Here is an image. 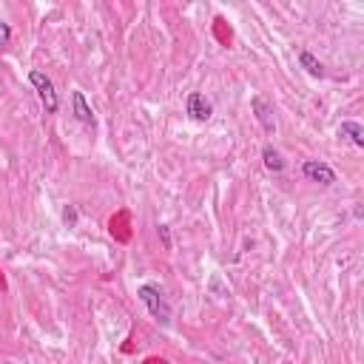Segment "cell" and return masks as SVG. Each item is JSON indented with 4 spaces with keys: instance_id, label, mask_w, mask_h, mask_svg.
Returning a JSON list of instances; mask_svg holds the SVG:
<instances>
[{
    "instance_id": "8fae6325",
    "label": "cell",
    "mask_w": 364,
    "mask_h": 364,
    "mask_svg": "<svg viewBox=\"0 0 364 364\" xmlns=\"http://www.w3.org/2000/svg\"><path fill=\"white\" fill-rule=\"evenodd\" d=\"M156 233H159V239H162V247L171 250L173 242H171V230H168V225H156Z\"/></svg>"
},
{
    "instance_id": "6da1fadb",
    "label": "cell",
    "mask_w": 364,
    "mask_h": 364,
    "mask_svg": "<svg viewBox=\"0 0 364 364\" xmlns=\"http://www.w3.org/2000/svg\"><path fill=\"white\" fill-rule=\"evenodd\" d=\"M136 299L145 304V310L151 313V318H154L156 324H162V327L171 324V301L165 299V290H162L159 284H154V282L139 284V287H136Z\"/></svg>"
},
{
    "instance_id": "5b68a950",
    "label": "cell",
    "mask_w": 364,
    "mask_h": 364,
    "mask_svg": "<svg viewBox=\"0 0 364 364\" xmlns=\"http://www.w3.org/2000/svg\"><path fill=\"white\" fill-rule=\"evenodd\" d=\"M185 114L193 119V122H208L213 117V105L210 100L202 94V91H191L185 97Z\"/></svg>"
},
{
    "instance_id": "3957f363",
    "label": "cell",
    "mask_w": 364,
    "mask_h": 364,
    "mask_svg": "<svg viewBox=\"0 0 364 364\" xmlns=\"http://www.w3.org/2000/svg\"><path fill=\"white\" fill-rule=\"evenodd\" d=\"M250 111H253L256 122L262 125V131L273 136V134H276V117H273V102H267V97H262V94H253V97H250Z\"/></svg>"
},
{
    "instance_id": "52a82bcc",
    "label": "cell",
    "mask_w": 364,
    "mask_h": 364,
    "mask_svg": "<svg viewBox=\"0 0 364 364\" xmlns=\"http://www.w3.org/2000/svg\"><path fill=\"white\" fill-rule=\"evenodd\" d=\"M262 165L270 171V173H282L284 168H287V162H284V156H282V151L273 145V142H267V145H262Z\"/></svg>"
},
{
    "instance_id": "7a4b0ae2",
    "label": "cell",
    "mask_w": 364,
    "mask_h": 364,
    "mask_svg": "<svg viewBox=\"0 0 364 364\" xmlns=\"http://www.w3.org/2000/svg\"><path fill=\"white\" fill-rule=\"evenodd\" d=\"M28 82H31V88L37 91V100H40L43 111H46V114H57V111H60V94H57L51 77H48L46 71H40V68H31V71H28Z\"/></svg>"
},
{
    "instance_id": "9c48e42d",
    "label": "cell",
    "mask_w": 364,
    "mask_h": 364,
    "mask_svg": "<svg viewBox=\"0 0 364 364\" xmlns=\"http://www.w3.org/2000/svg\"><path fill=\"white\" fill-rule=\"evenodd\" d=\"M299 65H301L310 77H316V80H321V77H324V63H321L318 57H313L307 48H301V51H299Z\"/></svg>"
},
{
    "instance_id": "7c38bea8",
    "label": "cell",
    "mask_w": 364,
    "mask_h": 364,
    "mask_svg": "<svg viewBox=\"0 0 364 364\" xmlns=\"http://www.w3.org/2000/svg\"><path fill=\"white\" fill-rule=\"evenodd\" d=\"M63 222H65L68 228L77 225V210H74V205H65V208H63Z\"/></svg>"
},
{
    "instance_id": "ba28073f",
    "label": "cell",
    "mask_w": 364,
    "mask_h": 364,
    "mask_svg": "<svg viewBox=\"0 0 364 364\" xmlns=\"http://www.w3.org/2000/svg\"><path fill=\"white\" fill-rule=\"evenodd\" d=\"M338 136H344L350 145H355V148H364V128H361V122H355V119H344L341 125H338Z\"/></svg>"
},
{
    "instance_id": "277c9868",
    "label": "cell",
    "mask_w": 364,
    "mask_h": 364,
    "mask_svg": "<svg viewBox=\"0 0 364 364\" xmlns=\"http://www.w3.org/2000/svg\"><path fill=\"white\" fill-rule=\"evenodd\" d=\"M301 173H304L307 182H316V185H324V188H330L336 182V171L321 159H304L301 162Z\"/></svg>"
},
{
    "instance_id": "30bf717a",
    "label": "cell",
    "mask_w": 364,
    "mask_h": 364,
    "mask_svg": "<svg viewBox=\"0 0 364 364\" xmlns=\"http://www.w3.org/2000/svg\"><path fill=\"white\" fill-rule=\"evenodd\" d=\"M9 43H11V26L0 17V48H6Z\"/></svg>"
},
{
    "instance_id": "8992f818",
    "label": "cell",
    "mask_w": 364,
    "mask_h": 364,
    "mask_svg": "<svg viewBox=\"0 0 364 364\" xmlns=\"http://www.w3.org/2000/svg\"><path fill=\"white\" fill-rule=\"evenodd\" d=\"M71 111H74V119L77 122L88 125L91 131L97 128V117H94V111H91V105H88V100H85L82 91H71Z\"/></svg>"
}]
</instances>
